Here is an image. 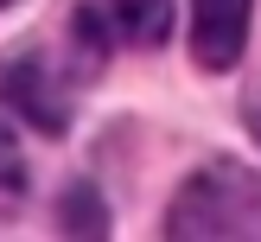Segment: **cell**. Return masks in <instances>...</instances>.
Segmentation results:
<instances>
[{
  "mask_svg": "<svg viewBox=\"0 0 261 242\" xmlns=\"http://www.w3.org/2000/svg\"><path fill=\"white\" fill-rule=\"evenodd\" d=\"M261 185L242 166H211L198 172L172 204V236H261Z\"/></svg>",
  "mask_w": 261,
  "mask_h": 242,
  "instance_id": "cell-1",
  "label": "cell"
},
{
  "mask_svg": "<svg viewBox=\"0 0 261 242\" xmlns=\"http://www.w3.org/2000/svg\"><path fill=\"white\" fill-rule=\"evenodd\" d=\"M249 45V0H191V58L204 70H236Z\"/></svg>",
  "mask_w": 261,
  "mask_h": 242,
  "instance_id": "cell-2",
  "label": "cell"
},
{
  "mask_svg": "<svg viewBox=\"0 0 261 242\" xmlns=\"http://www.w3.org/2000/svg\"><path fill=\"white\" fill-rule=\"evenodd\" d=\"M7 102L25 115L32 127H45V134H64L70 127V102H64V89L51 83V70L38 58H19L7 70Z\"/></svg>",
  "mask_w": 261,
  "mask_h": 242,
  "instance_id": "cell-3",
  "label": "cell"
},
{
  "mask_svg": "<svg viewBox=\"0 0 261 242\" xmlns=\"http://www.w3.org/2000/svg\"><path fill=\"white\" fill-rule=\"evenodd\" d=\"M96 25H109L127 45H160L172 32V0H96Z\"/></svg>",
  "mask_w": 261,
  "mask_h": 242,
  "instance_id": "cell-4",
  "label": "cell"
},
{
  "mask_svg": "<svg viewBox=\"0 0 261 242\" xmlns=\"http://www.w3.org/2000/svg\"><path fill=\"white\" fill-rule=\"evenodd\" d=\"M25 191V166H19V153H13V140L0 134V204H13Z\"/></svg>",
  "mask_w": 261,
  "mask_h": 242,
  "instance_id": "cell-5",
  "label": "cell"
},
{
  "mask_svg": "<svg viewBox=\"0 0 261 242\" xmlns=\"http://www.w3.org/2000/svg\"><path fill=\"white\" fill-rule=\"evenodd\" d=\"M249 127H255V140H261V89H255V102H249Z\"/></svg>",
  "mask_w": 261,
  "mask_h": 242,
  "instance_id": "cell-6",
  "label": "cell"
},
{
  "mask_svg": "<svg viewBox=\"0 0 261 242\" xmlns=\"http://www.w3.org/2000/svg\"><path fill=\"white\" fill-rule=\"evenodd\" d=\"M0 7H13V0H0Z\"/></svg>",
  "mask_w": 261,
  "mask_h": 242,
  "instance_id": "cell-7",
  "label": "cell"
}]
</instances>
